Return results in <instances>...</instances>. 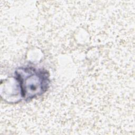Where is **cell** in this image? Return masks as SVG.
<instances>
[{
  "instance_id": "1",
  "label": "cell",
  "mask_w": 135,
  "mask_h": 135,
  "mask_svg": "<svg viewBox=\"0 0 135 135\" xmlns=\"http://www.w3.org/2000/svg\"><path fill=\"white\" fill-rule=\"evenodd\" d=\"M13 79L21 100L30 101L44 94L50 84V73L42 68L31 65L18 68Z\"/></svg>"
}]
</instances>
